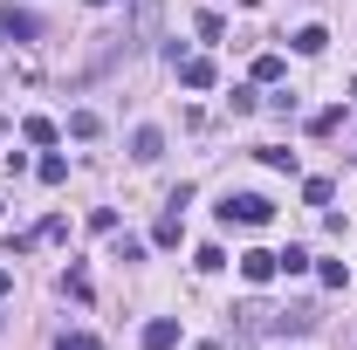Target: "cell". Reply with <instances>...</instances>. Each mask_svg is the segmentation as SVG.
<instances>
[{
	"label": "cell",
	"mask_w": 357,
	"mask_h": 350,
	"mask_svg": "<svg viewBox=\"0 0 357 350\" xmlns=\"http://www.w3.org/2000/svg\"><path fill=\"white\" fill-rule=\"evenodd\" d=\"M220 220H241V227H268V220H275V199H261V192H227V199H220Z\"/></svg>",
	"instance_id": "obj_1"
},
{
	"label": "cell",
	"mask_w": 357,
	"mask_h": 350,
	"mask_svg": "<svg viewBox=\"0 0 357 350\" xmlns=\"http://www.w3.org/2000/svg\"><path fill=\"white\" fill-rule=\"evenodd\" d=\"M0 42H14V48H35V42H42V21H35L28 7H7V0H0Z\"/></svg>",
	"instance_id": "obj_2"
},
{
	"label": "cell",
	"mask_w": 357,
	"mask_h": 350,
	"mask_svg": "<svg viewBox=\"0 0 357 350\" xmlns=\"http://www.w3.org/2000/svg\"><path fill=\"white\" fill-rule=\"evenodd\" d=\"M172 69H178V83H185V89H213V83H220L213 55H172Z\"/></svg>",
	"instance_id": "obj_3"
},
{
	"label": "cell",
	"mask_w": 357,
	"mask_h": 350,
	"mask_svg": "<svg viewBox=\"0 0 357 350\" xmlns=\"http://www.w3.org/2000/svg\"><path fill=\"white\" fill-rule=\"evenodd\" d=\"M241 275L261 289V282H275V275H282V254H268V248H248V254H241Z\"/></svg>",
	"instance_id": "obj_4"
},
{
	"label": "cell",
	"mask_w": 357,
	"mask_h": 350,
	"mask_svg": "<svg viewBox=\"0 0 357 350\" xmlns=\"http://www.w3.org/2000/svg\"><path fill=\"white\" fill-rule=\"evenodd\" d=\"M268 330H275V337H310L316 309H282V316H268Z\"/></svg>",
	"instance_id": "obj_5"
},
{
	"label": "cell",
	"mask_w": 357,
	"mask_h": 350,
	"mask_svg": "<svg viewBox=\"0 0 357 350\" xmlns=\"http://www.w3.org/2000/svg\"><path fill=\"white\" fill-rule=\"evenodd\" d=\"M178 344V316H151L144 323V350H172Z\"/></svg>",
	"instance_id": "obj_6"
},
{
	"label": "cell",
	"mask_w": 357,
	"mask_h": 350,
	"mask_svg": "<svg viewBox=\"0 0 357 350\" xmlns=\"http://www.w3.org/2000/svg\"><path fill=\"white\" fill-rule=\"evenodd\" d=\"M131 158H137V165H151V158H165V131H151V124H144V131L131 137Z\"/></svg>",
	"instance_id": "obj_7"
},
{
	"label": "cell",
	"mask_w": 357,
	"mask_h": 350,
	"mask_svg": "<svg viewBox=\"0 0 357 350\" xmlns=\"http://www.w3.org/2000/svg\"><path fill=\"white\" fill-rule=\"evenodd\" d=\"M323 48H330V35H323V28H296V55H323Z\"/></svg>",
	"instance_id": "obj_8"
},
{
	"label": "cell",
	"mask_w": 357,
	"mask_h": 350,
	"mask_svg": "<svg viewBox=\"0 0 357 350\" xmlns=\"http://www.w3.org/2000/svg\"><path fill=\"white\" fill-rule=\"evenodd\" d=\"M96 131H103L96 110H69V137H96Z\"/></svg>",
	"instance_id": "obj_9"
},
{
	"label": "cell",
	"mask_w": 357,
	"mask_h": 350,
	"mask_svg": "<svg viewBox=\"0 0 357 350\" xmlns=\"http://www.w3.org/2000/svg\"><path fill=\"white\" fill-rule=\"evenodd\" d=\"M21 137H28V144H55V137H62V131H55L48 117H28V124H21Z\"/></svg>",
	"instance_id": "obj_10"
},
{
	"label": "cell",
	"mask_w": 357,
	"mask_h": 350,
	"mask_svg": "<svg viewBox=\"0 0 357 350\" xmlns=\"http://www.w3.org/2000/svg\"><path fill=\"white\" fill-rule=\"evenodd\" d=\"M261 165H268V172H296V151H282V144H261Z\"/></svg>",
	"instance_id": "obj_11"
},
{
	"label": "cell",
	"mask_w": 357,
	"mask_h": 350,
	"mask_svg": "<svg viewBox=\"0 0 357 350\" xmlns=\"http://www.w3.org/2000/svg\"><path fill=\"white\" fill-rule=\"evenodd\" d=\"M303 199H310V206H330V199H337V185H330V178H303Z\"/></svg>",
	"instance_id": "obj_12"
},
{
	"label": "cell",
	"mask_w": 357,
	"mask_h": 350,
	"mask_svg": "<svg viewBox=\"0 0 357 350\" xmlns=\"http://www.w3.org/2000/svg\"><path fill=\"white\" fill-rule=\"evenodd\" d=\"M255 83H282V55H255Z\"/></svg>",
	"instance_id": "obj_13"
},
{
	"label": "cell",
	"mask_w": 357,
	"mask_h": 350,
	"mask_svg": "<svg viewBox=\"0 0 357 350\" xmlns=\"http://www.w3.org/2000/svg\"><path fill=\"white\" fill-rule=\"evenodd\" d=\"M62 289H69L76 303H89V268H69V275H62Z\"/></svg>",
	"instance_id": "obj_14"
},
{
	"label": "cell",
	"mask_w": 357,
	"mask_h": 350,
	"mask_svg": "<svg viewBox=\"0 0 357 350\" xmlns=\"http://www.w3.org/2000/svg\"><path fill=\"white\" fill-rule=\"evenodd\" d=\"M42 178H48V185H62V178H69V158H62V151H48V158H42Z\"/></svg>",
	"instance_id": "obj_15"
},
{
	"label": "cell",
	"mask_w": 357,
	"mask_h": 350,
	"mask_svg": "<svg viewBox=\"0 0 357 350\" xmlns=\"http://www.w3.org/2000/svg\"><path fill=\"white\" fill-rule=\"evenodd\" d=\"M151 241H158V248H178V213L158 220V227H151Z\"/></svg>",
	"instance_id": "obj_16"
},
{
	"label": "cell",
	"mask_w": 357,
	"mask_h": 350,
	"mask_svg": "<svg viewBox=\"0 0 357 350\" xmlns=\"http://www.w3.org/2000/svg\"><path fill=\"white\" fill-rule=\"evenodd\" d=\"M337 124H344V110H316V117H310V131H316V137H330Z\"/></svg>",
	"instance_id": "obj_17"
},
{
	"label": "cell",
	"mask_w": 357,
	"mask_h": 350,
	"mask_svg": "<svg viewBox=\"0 0 357 350\" xmlns=\"http://www.w3.org/2000/svg\"><path fill=\"white\" fill-rule=\"evenodd\" d=\"M62 350H103V344H96L89 330H76V337H62Z\"/></svg>",
	"instance_id": "obj_18"
},
{
	"label": "cell",
	"mask_w": 357,
	"mask_h": 350,
	"mask_svg": "<svg viewBox=\"0 0 357 350\" xmlns=\"http://www.w3.org/2000/svg\"><path fill=\"white\" fill-rule=\"evenodd\" d=\"M7 289H14V275H7V268H0V296H7Z\"/></svg>",
	"instance_id": "obj_19"
},
{
	"label": "cell",
	"mask_w": 357,
	"mask_h": 350,
	"mask_svg": "<svg viewBox=\"0 0 357 350\" xmlns=\"http://www.w3.org/2000/svg\"><path fill=\"white\" fill-rule=\"evenodd\" d=\"M89 7H110V0H89Z\"/></svg>",
	"instance_id": "obj_20"
},
{
	"label": "cell",
	"mask_w": 357,
	"mask_h": 350,
	"mask_svg": "<svg viewBox=\"0 0 357 350\" xmlns=\"http://www.w3.org/2000/svg\"><path fill=\"white\" fill-rule=\"evenodd\" d=\"M0 137H7V124H0Z\"/></svg>",
	"instance_id": "obj_21"
},
{
	"label": "cell",
	"mask_w": 357,
	"mask_h": 350,
	"mask_svg": "<svg viewBox=\"0 0 357 350\" xmlns=\"http://www.w3.org/2000/svg\"><path fill=\"white\" fill-rule=\"evenodd\" d=\"M0 330H7V323H0Z\"/></svg>",
	"instance_id": "obj_22"
}]
</instances>
